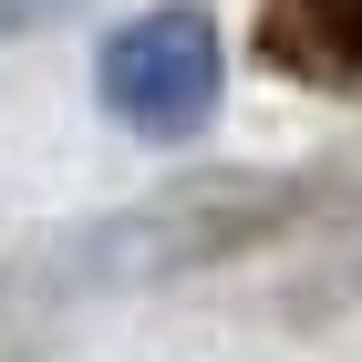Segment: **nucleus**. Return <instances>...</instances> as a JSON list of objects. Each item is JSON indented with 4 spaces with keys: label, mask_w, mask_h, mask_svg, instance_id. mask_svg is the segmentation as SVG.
I'll use <instances>...</instances> for the list:
<instances>
[{
    "label": "nucleus",
    "mask_w": 362,
    "mask_h": 362,
    "mask_svg": "<svg viewBox=\"0 0 362 362\" xmlns=\"http://www.w3.org/2000/svg\"><path fill=\"white\" fill-rule=\"evenodd\" d=\"M259 62L290 83H362V0H259Z\"/></svg>",
    "instance_id": "3"
},
{
    "label": "nucleus",
    "mask_w": 362,
    "mask_h": 362,
    "mask_svg": "<svg viewBox=\"0 0 362 362\" xmlns=\"http://www.w3.org/2000/svg\"><path fill=\"white\" fill-rule=\"evenodd\" d=\"M93 0H0V31H52V21H83Z\"/></svg>",
    "instance_id": "4"
},
{
    "label": "nucleus",
    "mask_w": 362,
    "mask_h": 362,
    "mask_svg": "<svg viewBox=\"0 0 362 362\" xmlns=\"http://www.w3.org/2000/svg\"><path fill=\"white\" fill-rule=\"evenodd\" d=\"M93 93L124 135L145 145H176L197 135L207 114L228 104V42H218V11H197V0H156L135 21L104 31V52H93Z\"/></svg>",
    "instance_id": "2"
},
{
    "label": "nucleus",
    "mask_w": 362,
    "mask_h": 362,
    "mask_svg": "<svg viewBox=\"0 0 362 362\" xmlns=\"http://www.w3.org/2000/svg\"><path fill=\"white\" fill-rule=\"evenodd\" d=\"M310 176H259V166H218V176H187V187L145 197L135 218H114L104 238H93V259H104L114 279H176V269H218V259L259 249V238H279V228L300 218Z\"/></svg>",
    "instance_id": "1"
}]
</instances>
